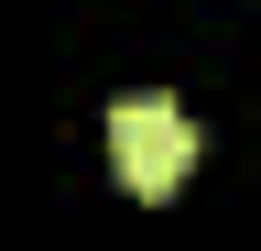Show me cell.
Segmentation results:
<instances>
[{"label": "cell", "instance_id": "1", "mask_svg": "<svg viewBox=\"0 0 261 251\" xmlns=\"http://www.w3.org/2000/svg\"><path fill=\"white\" fill-rule=\"evenodd\" d=\"M109 164H120L130 197H174L185 164H196V120L174 99H120L109 109Z\"/></svg>", "mask_w": 261, "mask_h": 251}]
</instances>
